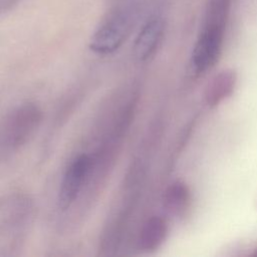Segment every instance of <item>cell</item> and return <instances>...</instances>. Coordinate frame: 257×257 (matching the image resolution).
Masks as SVG:
<instances>
[{"label":"cell","instance_id":"1","mask_svg":"<svg viewBox=\"0 0 257 257\" xmlns=\"http://www.w3.org/2000/svg\"><path fill=\"white\" fill-rule=\"evenodd\" d=\"M133 27V14L126 9L110 13L91 36L89 47L98 54L115 51L127 38Z\"/></svg>","mask_w":257,"mask_h":257},{"label":"cell","instance_id":"9","mask_svg":"<svg viewBox=\"0 0 257 257\" xmlns=\"http://www.w3.org/2000/svg\"><path fill=\"white\" fill-rule=\"evenodd\" d=\"M26 209V200L21 198H10L0 201V228L9 226L13 221L19 219L20 214Z\"/></svg>","mask_w":257,"mask_h":257},{"label":"cell","instance_id":"8","mask_svg":"<svg viewBox=\"0 0 257 257\" xmlns=\"http://www.w3.org/2000/svg\"><path fill=\"white\" fill-rule=\"evenodd\" d=\"M189 202V191L183 183H175L168 188L165 196V204L167 209L174 213L179 214L185 210Z\"/></svg>","mask_w":257,"mask_h":257},{"label":"cell","instance_id":"5","mask_svg":"<svg viewBox=\"0 0 257 257\" xmlns=\"http://www.w3.org/2000/svg\"><path fill=\"white\" fill-rule=\"evenodd\" d=\"M164 30V21L159 17H153L144 24L134 43V54L138 60L145 61L156 52Z\"/></svg>","mask_w":257,"mask_h":257},{"label":"cell","instance_id":"4","mask_svg":"<svg viewBox=\"0 0 257 257\" xmlns=\"http://www.w3.org/2000/svg\"><path fill=\"white\" fill-rule=\"evenodd\" d=\"M224 28L205 26L194 47L192 65L197 72H203L217 61L223 42Z\"/></svg>","mask_w":257,"mask_h":257},{"label":"cell","instance_id":"2","mask_svg":"<svg viewBox=\"0 0 257 257\" xmlns=\"http://www.w3.org/2000/svg\"><path fill=\"white\" fill-rule=\"evenodd\" d=\"M40 119L41 110L37 105L27 103L14 109L4 124V138L8 145L19 147L24 144L37 128Z\"/></svg>","mask_w":257,"mask_h":257},{"label":"cell","instance_id":"3","mask_svg":"<svg viewBox=\"0 0 257 257\" xmlns=\"http://www.w3.org/2000/svg\"><path fill=\"white\" fill-rule=\"evenodd\" d=\"M92 160L87 155H80L66 169L58 193V206L67 210L80 194L90 173Z\"/></svg>","mask_w":257,"mask_h":257},{"label":"cell","instance_id":"6","mask_svg":"<svg viewBox=\"0 0 257 257\" xmlns=\"http://www.w3.org/2000/svg\"><path fill=\"white\" fill-rule=\"evenodd\" d=\"M236 73L231 69H224L216 74L208 83L205 98L209 105H216L229 96L236 84Z\"/></svg>","mask_w":257,"mask_h":257},{"label":"cell","instance_id":"7","mask_svg":"<svg viewBox=\"0 0 257 257\" xmlns=\"http://www.w3.org/2000/svg\"><path fill=\"white\" fill-rule=\"evenodd\" d=\"M168 233V226L166 221L159 217H151L144 224L141 233L139 243L143 250L152 251L157 249L166 239Z\"/></svg>","mask_w":257,"mask_h":257}]
</instances>
